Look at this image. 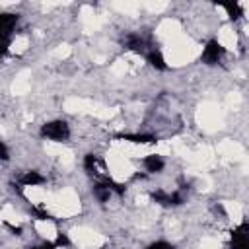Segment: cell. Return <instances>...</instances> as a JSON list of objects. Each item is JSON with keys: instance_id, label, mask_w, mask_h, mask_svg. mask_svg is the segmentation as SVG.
<instances>
[{"instance_id": "cell-1", "label": "cell", "mask_w": 249, "mask_h": 249, "mask_svg": "<svg viewBox=\"0 0 249 249\" xmlns=\"http://www.w3.org/2000/svg\"><path fill=\"white\" fill-rule=\"evenodd\" d=\"M39 134H41V138L51 140V142H68V138L72 136V128L66 121L56 119V121H49V123L41 124Z\"/></svg>"}, {"instance_id": "cell-2", "label": "cell", "mask_w": 249, "mask_h": 249, "mask_svg": "<svg viewBox=\"0 0 249 249\" xmlns=\"http://www.w3.org/2000/svg\"><path fill=\"white\" fill-rule=\"evenodd\" d=\"M226 53H228V49H226L218 39H208L206 45L202 47L200 60H202L206 66H218V64H222Z\"/></svg>"}, {"instance_id": "cell-3", "label": "cell", "mask_w": 249, "mask_h": 249, "mask_svg": "<svg viewBox=\"0 0 249 249\" xmlns=\"http://www.w3.org/2000/svg\"><path fill=\"white\" fill-rule=\"evenodd\" d=\"M10 160V148L6 146V142L0 138V163H4V161H8Z\"/></svg>"}]
</instances>
